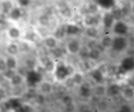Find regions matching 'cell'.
Instances as JSON below:
<instances>
[{
  "label": "cell",
  "instance_id": "cell-5",
  "mask_svg": "<svg viewBox=\"0 0 134 112\" xmlns=\"http://www.w3.org/2000/svg\"><path fill=\"white\" fill-rule=\"evenodd\" d=\"M66 31L68 34H75L79 32V29L76 26L70 25L68 26Z\"/></svg>",
  "mask_w": 134,
  "mask_h": 112
},
{
  "label": "cell",
  "instance_id": "cell-6",
  "mask_svg": "<svg viewBox=\"0 0 134 112\" xmlns=\"http://www.w3.org/2000/svg\"><path fill=\"white\" fill-rule=\"evenodd\" d=\"M46 44L48 47L53 48L55 46L56 42L54 38H49L46 40Z\"/></svg>",
  "mask_w": 134,
  "mask_h": 112
},
{
  "label": "cell",
  "instance_id": "cell-14",
  "mask_svg": "<svg viewBox=\"0 0 134 112\" xmlns=\"http://www.w3.org/2000/svg\"><path fill=\"white\" fill-rule=\"evenodd\" d=\"M21 81V79L18 76H15L13 79L12 82L14 84H19Z\"/></svg>",
  "mask_w": 134,
  "mask_h": 112
},
{
  "label": "cell",
  "instance_id": "cell-11",
  "mask_svg": "<svg viewBox=\"0 0 134 112\" xmlns=\"http://www.w3.org/2000/svg\"><path fill=\"white\" fill-rule=\"evenodd\" d=\"M90 56L93 59H97L99 56V53L97 50H93L90 53Z\"/></svg>",
  "mask_w": 134,
  "mask_h": 112
},
{
  "label": "cell",
  "instance_id": "cell-19",
  "mask_svg": "<svg viewBox=\"0 0 134 112\" xmlns=\"http://www.w3.org/2000/svg\"><path fill=\"white\" fill-rule=\"evenodd\" d=\"M81 80V77L80 75L76 74L74 77V81L76 82H79Z\"/></svg>",
  "mask_w": 134,
  "mask_h": 112
},
{
  "label": "cell",
  "instance_id": "cell-18",
  "mask_svg": "<svg viewBox=\"0 0 134 112\" xmlns=\"http://www.w3.org/2000/svg\"><path fill=\"white\" fill-rule=\"evenodd\" d=\"M80 54L82 57H86L87 55V49L86 48L82 49L80 52Z\"/></svg>",
  "mask_w": 134,
  "mask_h": 112
},
{
  "label": "cell",
  "instance_id": "cell-13",
  "mask_svg": "<svg viewBox=\"0 0 134 112\" xmlns=\"http://www.w3.org/2000/svg\"><path fill=\"white\" fill-rule=\"evenodd\" d=\"M118 89L116 87H111L109 89V93L112 95H115L118 93Z\"/></svg>",
  "mask_w": 134,
  "mask_h": 112
},
{
  "label": "cell",
  "instance_id": "cell-4",
  "mask_svg": "<svg viewBox=\"0 0 134 112\" xmlns=\"http://www.w3.org/2000/svg\"><path fill=\"white\" fill-rule=\"evenodd\" d=\"M68 71L66 68L64 66H61L58 68L57 71V77L60 79H63L68 75Z\"/></svg>",
  "mask_w": 134,
  "mask_h": 112
},
{
  "label": "cell",
  "instance_id": "cell-8",
  "mask_svg": "<svg viewBox=\"0 0 134 112\" xmlns=\"http://www.w3.org/2000/svg\"><path fill=\"white\" fill-rule=\"evenodd\" d=\"M93 77L94 78V79L96 80V81L98 82L100 81L102 79L101 74L98 71H95L93 73Z\"/></svg>",
  "mask_w": 134,
  "mask_h": 112
},
{
  "label": "cell",
  "instance_id": "cell-21",
  "mask_svg": "<svg viewBox=\"0 0 134 112\" xmlns=\"http://www.w3.org/2000/svg\"><path fill=\"white\" fill-rule=\"evenodd\" d=\"M3 95H4V94H3V93H0V100H1V99L3 97H4Z\"/></svg>",
  "mask_w": 134,
  "mask_h": 112
},
{
  "label": "cell",
  "instance_id": "cell-9",
  "mask_svg": "<svg viewBox=\"0 0 134 112\" xmlns=\"http://www.w3.org/2000/svg\"><path fill=\"white\" fill-rule=\"evenodd\" d=\"M87 34L91 37H95L97 35V31L94 28H89L87 31Z\"/></svg>",
  "mask_w": 134,
  "mask_h": 112
},
{
  "label": "cell",
  "instance_id": "cell-7",
  "mask_svg": "<svg viewBox=\"0 0 134 112\" xmlns=\"http://www.w3.org/2000/svg\"><path fill=\"white\" fill-rule=\"evenodd\" d=\"M65 31L64 27H60L58 29L57 32H56L55 34V36L57 38H61L64 36Z\"/></svg>",
  "mask_w": 134,
  "mask_h": 112
},
{
  "label": "cell",
  "instance_id": "cell-15",
  "mask_svg": "<svg viewBox=\"0 0 134 112\" xmlns=\"http://www.w3.org/2000/svg\"><path fill=\"white\" fill-rule=\"evenodd\" d=\"M54 53L56 57H60L62 55V52L60 49L57 48L55 49Z\"/></svg>",
  "mask_w": 134,
  "mask_h": 112
},
{
  "label": "cell",
  "instance_id": "cell-1",
  "mask_svg": "<svg viewBox=\"0 0 134 112\" xmlns=\"http://www.w3.org/2000/svg\"><path fill=\"white\" fill-rule=\"evenodd\" d=\"M19 100L17 98H12L4 104V109L6 110L15 109L20 105Z\"/></svg>",
  "mask_w": 134,
  "mask_h": 112
},
{
  "label": "cell",
  "instance_id": "cell-17",
  "mask_svg": "<svg viewBox=\"0 0 134 112\" xmlns=\"http://www.w3.org/2000/svg\"><path fill=\"white\" fill-rule=\"evenodd\" d=\"M41 21L42 23L44 24H47L48 22V19L46 16H42L41 19Z\"/></svg>",
  "mask_w": 134,
  "mask_h": 112
},
{
  "label": "cell",
  "instance_id": "cell-16",
  "mask_svg": "<svg viewBox=\"0 0 134 112\" xmlns=\"http://www.w3.org/2000/svg\"><path fill=\"white\" fill-rule=\"evenodd\" d=\"M110 21L111 19L109 15L105 16L104 18V23L105 25L107 26H109L110 24Z\"/></svg>",
  "mask_w": 134,
  "mask_h": 112
},
{
  "label": "cell",
  "instance_id": "cell-3",
  "mask_svg": "<svg viewBox=\"0 0 134 112\" xmlns=\"http://www.w3.org/2000/svg\"><path fill=\"white\" fill-rule=\"evenodd\" d=\"M68 48L70 52L74 53L79 51L80 48V44L77 41L74 40L69 43Z\"/></svg>",
  "mask_w": 134,
  "mask_h": 112
},
{
  "label": "cell",
  "instance_id": "cell-12",
  "mask_svg": "<svg viewBox=\"0 0 134 112\" xmlns=\"http://www.w3.org/2000/svg\"><path fill=\"white\" fill-rule=\"evenodd\" d=\"M119 112H132L131 109L128 105H124L122 107Z\"/></svg>",
  "mask_w": 134,
  "mask_h": 112
},
{
  "label": "cell",
  "instance_id": "cell-20",
  "mask_svg": "<svg viewBox=\"0 0 134 112\" xmlns=\"http://www.w3.org/2000/svg\"><path fill=\"white\" fill-rule=\"evenodd\" d=\"M53 66V64L52 62H49L47 64L46 67H47V68L48 69H51V68H52H52Z\"/></svg>",
  "mask_w": 134,
  "mask_h": 112
},
{
  "label": "cell",
  "instance_id": "cell-10",
  "mask_svg": "<svg viewBox=\"0 0 134 112\" xmlns=\"http://www.w3.org/2000/svg\"><path fill=\"white\" fill-rule=\"evenodd\" d=\"M94 22L93 17L91 16H87L85 19V23L87 25H91Z\"/></svg>",
  "mask_w": 134,
  "mask_h": 112
},
{
  "label": "cell",
  "instance_id": "cell-2",
  "mask_svg": "<svg viewBox=\"0 0 134 112\" xmlns=\"http://www.w3.org/2000/svg\"><path fill=\"white\" fill-rule=\"evenodd\" d=\"M28 82L31 84H34L39 82L41 80V75L38 73L35 72H31L28 76Z\"/></svg>",
  "mask_w": 134,
  "mask_h": 112
}]
</instances>
